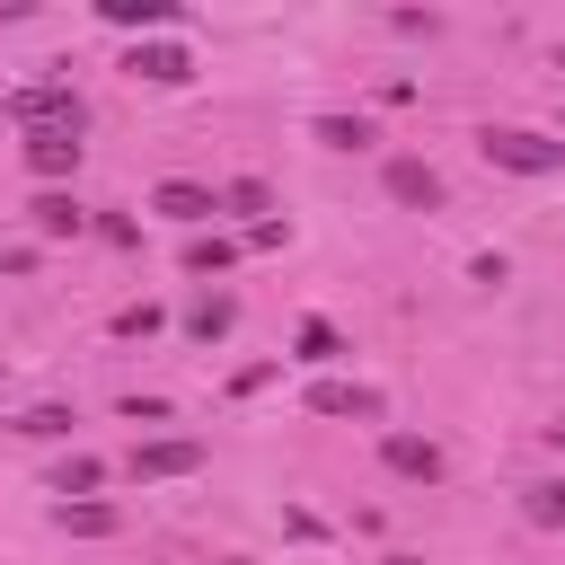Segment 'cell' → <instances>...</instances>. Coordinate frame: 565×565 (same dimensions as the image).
I'll return each mask as SVG.
<instances>
[{
  "mask_svg": "<svg viewBox=\"0 0 565 565\" xmlns=\"http://www.w3.org/2000/svg\"><path fill=\"white\" fill-rule=\"evenodd\" d=\"M9 115H26L35 132H79V88L35 79V88H18V97H9Z\"/></svg>",
  "mask_w": 565,
  "mask_h": 565,
  "instance_id": "7a4b0ae2",
  "label": "cell"
},
{
  "mask_svg": "<svg viewBox=\"0 0 565 565\" xmlns=\"http://www.w3.org/2000/svg\"><path fill=\"white\" fill-rule=\"evenodd\" d=\"M547 71H556V79H565V44H556V53H547Z\"/></svg>",
  "mask_w": 565,
  "mask_h": 565,
  "instance_id": "603a6c76",
  "label": "cell"
},
{
  "mask_svg": "<svg viewBox=\"0 0 565 565\" xmlns=\"http://www.w3.org/2000/svg\"><path fill=\"white\" fill-rule=\"evenodd\" d=\"M194 468H203V441L194 433H168V441H141L132 450V477L141 486H168V477H194Z\"/></svg>",
  "mask_w": 565,
  "mask_h": 565,
  "instance_id": "3957f363",
  "label": "cell"
},
{
  "mask_svg": "<svg viewBox=\"0 0 565 565\" xmlns=\"http://www.w3.org/2000/svg\"><path fill=\"white\" fill-rule=\"evenodd\" d=\"M150 212H168V221H185V230H203V221L221 212V194H212V185H194V177H168V185L150 194Z\"/></svg>",
  "mask_w": 565,
  "mask_h": 565,
  "instance_id": "5b68a950",
  "label": "cell"
},
{
  "mask_svg": "<svg viewBox=\"0 0 565 565\" xmlns=\"http://www.w3.org/2000/svg\"><path fill=\"white\" fill-rule=\"evenodd\" d=\"M53 530H71V539H115L124 512H115V503H53Z\"/></svg>",
  "mask_w": 565,
  "mask_h": 565,
  "instance_id": "7c38bea8",
  "label": "cell"
},
{
  "mask_svg": "<svg viewBox=\"0 0 565 565\" xmlns=\"http://www.w3.org/2000/svg\"><path fill=\"white\" fill-rule=\"evenodd\" d=\"M97 486H106V468H97V459H88V450H71V459H62V468H53V494H62V503H88V494H97Z\"/></svg>",
  "mask_w": 565,
  "mask_h": 565,
  "instance_id": "2e32d148",
  "label": "cell"
},
{
  "mask_svg": "<svg viewBox=\"0 0 565 565\" xmlns=\"http://www.w3.org/2000/svg\"><path fill=\"white\" fill-rule=\"evenodd\" d=\"M388 203L433 212V203H441V168H424V159H388Z\"/></svg>",
  "mask_w": 565,
  "mask_h": 565,
  "instance_id": "52a82bcc",
  "label": "cell"
},
{
  "mask_svg": "<svg viewBox=\"0 0 565 565\" xmlns=\"http://www.w3.org/2000/svg\"><path fill=\"white\" fill-rule=\"evenodd\" d=\"M150 327H159V309H150V300H132V309H115V335H150Z\"/></svg>",
  "mask_w": 565,
  "mask_h": 565,
  "instance_id": "44dd1931",
  "label": "cell"
},
{
  "mask_svg": "<svg viewBox=\"0 0 565 565\" xmlns=\"http://www.w3.org/2000/svg\"><path fill=\"white\" fill-rule=\"evenodd\" d=\"M309 132H318L327 150H371V141H380V132H371V115H318Z\"/></svg>",
  "mask_w": 565,
  "mask_h": 565,
  "instance_id": "e0dca14e",
  "label": "cell"
},
{
  "mask_svg": "<svg viewBox=\"0 0 565 565\" xmlns=\"http://www.w3.org/2000/svg\"><path fill=\"white\" fill-rule=\"evenodd\" d=\"M221 212H238V221L256 230V221L274 212V185H265V177H230V185H221Z\"/></svg>",
  "mask_w": 565,
  "mask_h": 565,
  "instance_id": "9a60e30c",
  "label": "cell"
},
{
  "mask_svg": "<svg viewBox=\"0 0 565 565\" xmlns=\"http://www.w3.org/2000/svg\"><path fill=\"white\" fill-rule=\"evenodd\" d=\"M0 124H9V97H0Z\"/></svg>",
  "mask_w": 565,
  "mask_h": 565,
  "instance_id": "d4e9b609",
  "label": "cell"
},
{
  "mask_svg": "<svg viewBox=\"0 0 565 565\" xmlns=\"http://www.w3.org/2000/svg\"><path fill=\"white\" fill-rule=\"evenodd\" d=\"M539 433H547V441H556V450H565V415H547V424H539Z\"/></svg>",
  "mask_w": 565,
  "mask_h": 565,
  "instance_id": "7402d4cb",
  "label": "cell"
},
{
  "mask_svg": "<svg viewBox=\"0 0 565 565\" xmlns=\"http://www.w3.org/2000/svg\"><path fill=\"white\" fill-rule=\"evenodd\" d=\"M26 212H35V230H44V238H79V230H88V212H79V203H71L62 185H44V194H35Z\"/></svg>",
  "mask_w": 565,
  "mask_h": 565,
  "instance_id": "30bf717a",
  "label": "cell"
},
{
  "mask_svg": "<svg viewBox=\"0 0 565 565\" xmlns=\"http://www.w3.org/2000/svg\"><path fill=\"white\" fill-rule=\"evenodd\" d=\"M221 265H238V238H221V230L203 238V230H194V238H185V274H221Z\"/></svg>",
  "mask_w": 565,
  "mask_h": 565,
  "instance_id": "ac0fdd59",
  "label": "cell"
},
{
  "mask_svg": "<svg viewBox=\"0 0 565 565\" xmlns=\"http://www.w3.org/2000/svg\"><path fill=\"white\" fill-rule=\"evenodd\" d=\"M18 433L26 441H71V406H35V415H18Z\"/></svg>",
  "mask_w": 565,
  "mask_h": 565,
  "instance_id": "ffe728a7",
  "label": "cell"
},
{
  "mask_svg": "<svg viewBox=\"0 0 565 565\" xmlns=\"http://www.w3.org/2000/svg\"><path fill=\"white\" fill-rule=\"evenodd\" d=\"M106 26H177V0H97Z\"/></svg>",
  "mask_w": 565,
  "mask_h": 565,
  "instance_id": "5bb4252c",
  "label": "cell"
},
{
  "mask_svg": "<svg viewBox=\"0 0 565 565\" xmlns=\"http://www.w3.org/2000/svg\"><path fill=\"white\" fill-rule=\"evenodd\" d=\"M388 565H424V556H388Z\"/></svg>",
  "mask_w": 565,
  "mask_h": 565,
  "instance_id": "cb8c5ba5",
  "label": "cell"
},
{
  "mask_svg": "<svg viewBox=\"0 0 565 565\" xmlns=\"http://www.w3.org/2000/svg\"><path fill=\"white\" fill-rule=\"evenodd\" d=\"M380 406H388V397H380L371 380H318V388H309V415H362V424H371Z\"/></svg>",
  "mask_w": 565,
  "mask_h": 565,
  "instance_id": "8992f818",
  "label": "cell"
},
{
  "mask_svg": "<svg viewBox=\"0 0 565 565\" xmlns=\"http://www.w3.org/2000/svg\"><path fill=\"white\" fill-rule=\"evenodd\" d=\"M230 327H238V300H230V291H203V300L185 309V335H194V344H221Z\"/></svg>",
  "mask_w": 565,
  "mask_h": 565,
  "instance_id": "8fae6325",
  "label": "cell"
},
{
  "mask_svg": "<svg viewBox=\"0 0 565 565\" xmlns=\"http://www.w3.org/2000/svg\"><path fill=\"white\" fill-rule=\"evenodd\" d=\"M380 459H388V477H415V486H433V477H441V450H433L424 433H388V441H380Z\"/></svg>",
  "mask_w": 565,
  "mask_h": 565,
  "instance_id": "ba28073f",
  "label": "cell"
},
{
  "mask_svg": "<svg viewBox=\"0 0 565 565\" xmlns=\"http://www.w3.org/2000/svg\"><path fill=\"white\" fill-rule=\"evenodd\" d=\"M521 521H530V530H565V477L521 486Z\"/></svg>",
  "mask_w": 565,
  "mask_h": 565,
  "instance_id": "4fadbf2b",
  "label": "cell"
},
{
  "mask_svg": "<svg viewBox=\"0 0 565 565\" xmlns=\"http://www.w3.org/2000/svg\"><path fill=\"white\" fill-rule=\"evenodd\" d=\"M335 353H344V335H335L327 318H309V327L291 335V362H309V371H318V362H335Z\"/></svg>",
  "mask_w": 565,
  "mask_h": 565,
  "instance_id": "d6986e66",
  "label": "cell"
},
{
  "mask_svg": "<svg viewBox=\"0 0 565 565\" xmlns=\"http://www.w3.org/2000/svg\"><path fill=\"white\" fill-rule=\"evenodd\" d=\"M26 168H35L44 185H62V177L79 168V132H26Z\"/></svg>",
  "mask_w": 565,
  "mask_h": 565,
  "instance_id": "9c48e42d",
  "label": "cell"
},
{
  "mask_svg": "<svg viewBox=\"0 0 565 565\" xmlns=\"http://www.w3.org/2000/svg\"><path fill=\"white\" fill-rule=\"evenodd\" d=\"M132 79H150V88H185L194 79V53L185 44H132V62H124Z\"/></svg>",
  "mask_w": 565,
  "mask_h": 565,
  "instance_id": "277c9868",
  "label": "cell"
},
{
  "mask_svg": "<svg viewBox=\"0 0 565 565\" xmlns=\"http://www.w3.org/2000/svg\"><path fill=\"white\" fill-rule=\"evenodd\" d=\"M477 150H486V168H503V177H556V168H565V141H556V132H530V124H486Z\"/></svg>",
  "mask_w": 565,
  "mask_h": 565,
  "instance_id": "6da1fadb",
  "label": "cell"
}]
</instances>
